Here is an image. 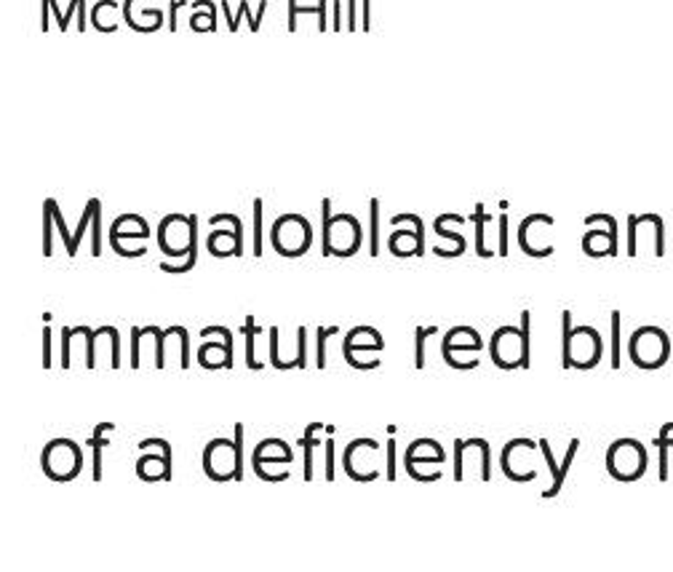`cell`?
<instances>
[{"label": "cell", "mask_w": 673, "mask_h": 572, "mask_svg": "<svg viewBox=\"0 0 673 572\" xmlns=\"http://www.w3.org/2000/svg\"><path fill=\"white\" fill-rule=\"evenodd\" d=\"M313 244V227L302 214H284L273 225V246L284 257H300Z\"/></svg>", "instance_id": "1"}, {"label": "cell", "mask_w": 673, "mask_h": 572, "mask_svg": "<svg viewBox=\"0 0 673 572\" xmlns=\"http://www.w3.org/2000/svg\"><path fill=\"white\" fill-rule=\"evenodd\" d=\"M41 463L48 479H54V482H72L78 476V470L83 468L81 447L75 441L57 439V441H51L43 450Z\"/></svg>", "instance_id": "2"}, {"label": "cell", "mask_w": 673, "mask_h": 572, "mask_svg": "<svg viewBox=\"0 0 673 572\" xmlns=\"http://www.w3.org/2000/svg\"><path fill=\"white\" fill-rule=\"evenodd\" d=\"M361 249V225L353 214H337L331 217V230H329L326 241L321 246L324 257L334 254V257H350Z\"/></svg>", "instance_id": "3"}, {"label": "cell", "mask_w": 673, "mask_h": 572, "mask_svg": "<svg viewBox=\"0 0 673 572\" xmlns=\"http://www.w3.org/2000/svg\"><path fill=\"white\" fill-rule=\"evenodd\" d=\"M204 470L211 482H227L235 479L238 470V455H235V439H214L204 450Z\"/></svg>", "instance_id": "4"}, {"label": "cell", "mask_w": 673, "mask_h": 572, "mask_svg": "<svg viewBox=\"0 0 673 572\" xmlns=\"http://www.w3.org/2000/svg\"><path fill=\"white\" fill-rule=\"evenodd\" d=\"M491 361L500 369H521L524 343H521V327H503L491 337Z\"/></svg>", "instance_id": "5"}, {"label": "cell", "mask_w": 673, "mask_h": 572, "mask_svg": "<svg viewBox=\"0 0 673 572\" xmlns=\"http://www.w3.org/2000/svg\"><path fill=\"white\" fill-rule=\"evenodd\" d=\"M291 463L294 460V455L291 452H281V455H265V447L262 444H257L254 447V455H251V466H254V473L262 479V482H286L289 479V473H267L265 470V463Z\"/></svg>", "instance_id": "6"}, {"label": "cell", "mask_w": 673, "mask_h": 572, "mask_svg": "<svg viewBox=\"0 0 673 572\" xmlns=\"http://www.w3.org/2000/svg\"><path fill=\"white\" fill-rule=\"evenodd\" d=\"M361 447H371V450H380V444L374 441V439H355V441H350L347 444L345 455H342V468H345V473L353 479V482H374L380 473L377 470H371V473H358V470L353 468V452L361 450Z\"/></svg>", "instance_id": "7"}, {"label": "cell", "mask_w": 673, "mask_h": 572, "mask_svg": "<svg viewBox=\"0 0 673 572\" xmlns=\"http://www.w3.org/2000/svg\"><path fill=\"white\" fill-rule=\"evenodd\" d=\"M447 455L444 452H433V455H417V450L407 447V455H404V466H407V473L414 479V482H438L441 476H425L417 470V463H444Z\"/></svg>", "instance_id": "8"}, {"label": "cell", "mask_w": 673, "mask_h": 572, "mask_svg": "<svg viewBox=\"0 0 673 572\" xmlns=\"http://www.w3.org/2000/svg\"><path fill=\"white\" fill-rule=\"evenodd\" d=\"M318 430H324V423H310L305 428V433H302V439H300V447H302V457H305V473H302V479L305 482H310L313 479V450L318 447V444H324V439H315V433Z\"/></svg>", "instance_id": "9"}, {"label": "cell", "mask_w": 673, "mask_h": 572, "mask_svg": "<svg viewBox=\"0 0 673 572\" xmlns=\"http://www.w3.org/2000/svg\"><path fill=\"white\" fill-rule=\"evenodd\" d=\"M491 220H494V217L484 211V204H476L473 214H470V222L476 225V241H473V249H476L478 257H494V251H489V249L484 246V225L491 222Z\"/></svg>", "instance_id": "10"}, {"label": "cell", "mask_w": 673, "mask_h": 572, "mask_svg": "<svg viewBox=\"0 0 673 572\" xmlns=\"http://www.w3.org/2000/svg\"><path fill=\"white\" fill-rule=\"evenodd\" d=\"M246 337V367L260 372L262 369V361H257V334H260V327L254 321V316H246V324L241 327Z\"/></svg>", "instance_id": "11"}, {"label": "cell", "mask_w": 673, "mask_h": 572, "mask_svg": "<svg viewBox=\"0 0 673 572\" xmlns=\"http://www.w3.org/2000/svg\"><path fill=\"white\" fill-rule=\"evenodd\" d=\"M110 447V439L104 433H94L88 439V450H91V460H94V468H91V479L94 482H102V452Z\"/></svg>", "instance_id": "12"}, {"label": "cell", "mask_w": 673, "mask_h": 572, "mask_svg": "<svg viewBox=\"0 0 673 572\" xmlns=\"http://www.w3.org/2000/svg\"><path fill=\"white\" fill-rule=\"evenodd\" d=\"M369 254H380V201H369Z\"/></svg>", "instance_id": "13"}, {"label": "cell", "mask_w": 673, "mask_h": 572, "mask_svg": "<svg viewBox=\"0 0 673 572\" xmlns=\"http://www.w3.org/2000/svg\"><path fill=\"white\" fill-rule=\"evenodd\" d=\"M577 450H580V441H577V439H572L569 450H567V455H564V463H561V468H558V476L553 479L551 490L543 492V497H556V495L561 492V487H564V479H567V473H569V466H572V460H574V455H577Z\"/></svg>", "instance_id": "14"}, {"label": "cell", "mask_w": 673, "mask_h": 572, "mask_svg": "<svg viewBox=\"0 0 673 572\" xmlns=\"http://www.w3.org/2000/svg\"><path fill=\"white\" fill-rule=\"evenodd\" d=\"M572 337H574V329H572V313L569 310H564L561 313V350H564V359H561V364H564V369H572Z\"/></svg>", "instance_id": "15"}, {"label": "cell", "mask_w": 673, "mask_h": 572, "mask_svg": "<svg viewBox=\"0 0 673 572\" xmlns=\"http://www.w3.org/2000/svg\"><path fill=\"white\" fill-rule=\"evenodd\" d=\"M174 332V327H168L166 332H161L158 327H142V334H153L155 337V369H164L166 367V337Z\"/></svg>", "instance_id": "16"}, {"label": "cell", "mask_w": 673, "mask_h": 572, "mask_svg": "<svg viewBox=\"0 0 673 572\" xmlns=\"http://www.w3.org/2000/svg\"><path fill=\"white\" fill-rule=\"evenodd\" d=\"M438 332V327H417V332H414V343H417V347H414V367L417 369H425V343H428V337H433Z\"/></svg>", "instance_id": "17"}, {"label": "cell", "mask_w": 673, "mask_h": 572, "mask_svg": "<svg viewBox=\"0 0 673 572\" xmlns=\"http://www.w3.org/2000/svg\"><path fill=\"white\" fill-rule=\"evenodd\" d=\"M113 332V327H99L97 332H91L88 327H81V334H86V367L94 369V361H97V337H102V334H110Z\"/></svg>", "instance_id": "18"}, {"label": "cell", "mask_w": 673, "mask_h": 572, "mask_svg": "<svg viewBox=\"0 0 673 572\" xmlns=\"http://www.w3.org/2000/svg\"><path fill=\"white\" fill-rule=\"evenodd\" d=\"M94 206H97V198H88V204H86V209H83L81 225H78L75 236H72V244H70V249H67V254H70V257H75V251H78V244L83 241V233H86L88 222L94 220Z\"/></svg>", "instance_id": "19"}, {"label": "cell", "mask_w": 673, "mask_h": 572, "mask_svg": "<svg viewBox=\"0 0 673 572\" xmlns=\"http://www.w3.org/2000/svg\"><path fill=\"white\" fill-rule=\"evenodd\" d=\"M91 254L94 257L102 254V204H99V198H97L94 220H91Z\"/></svg>", "instance_id": "20"}, {"label": "cell", "mask_w": 673, "mask_h": 572, "mask_svg": "<svg viewBox=\"0 0 673 572\" xmlns=\"http://www.w3.org/2000/svg\"><path fill=\"white\" fill-rule=\"evenodd\" d=\"M195 263H198V227L193 230V246H190L187 260H184L182 265H168V263H164V265H161V270H166V273H187V270H193V267H195Z\"/></svg>", "instance_id": "21"}, {"label": "cell", "mask_w": 673, "mask_h": 572, "mask_svg": "<svg viewBox=\"0 0 673 572\" xmlns=\"http://www.w3.org/2000/svg\"><path fill=\"white\" fill-rule=\"evenodd\" d=\"M51 225H54V211H51V204L46 201V204H43V254H46V257H51V254H54Z\"/></svg>", "instance_id": "22"}, {"label": "cell", "mask_w": 673, "mask_h": 572, "mask_svg": "<svg viewBox=\"0 0 673 572\" xmlns=\"http://www.w3.org/2000/svg\"><path fill=\"white\" fill-rule=\"evenodd\" d=\"M654 447L660 450V482H668V450L673 447V439L671 436H657L654 439Z\"/></svg>", "instance_id": "23"}, {"label": "cell", "mask_w": 673, "mask_h": 572, "mask_svg": "<svg viewBox=\"0 0 673 572\" xmlns=\"http://www.w3.org/2000/svg\"><path fill=\"white\" fill-rule=\"evenodd\" d=\"M254 254L262 257V198H254Z\"/></svg>", "instance_id": "24"}, {"label": "cell", "mask_w": 673, "mask_h": 572, "mask_svg": "<svg viewBox=\"0 0 673 572\" xmlns=\"http://www.w3.org/2000/svg\"><path fill=\"white\" fill-rule=\"evenodd\" d=\"M593 222H607V227H609V236H612V244H609V254H617V222H614V217H609V214H588L585 217V225H593Z\"/></svg>", "instance_id": "25"}, {"label": "cell", "mask_w": 673, "mask_h": 572, "mask_svg": "<svg viewBox=\"0 0 673 572\" xmlns=\"http://www.w3.org/2000/svg\"><path fill=\"white\" fill-rule=\"evenodd\" d=\"M531 316L529 310L521 313V343H524V356H521V369H529V332H531Z\"/></svg>", "instance_id": "26"}, {"label": "cell", "mask_w": 673, "mask_h": 572, "mask_svg": "<svg viewBox=\"0 0 673 572\" xmlns=\"http://www.w3.org/2000/svg\"><path fill=\"white\" fill-rule=\"evenodd\" d=\"M388 222L390 225H404V222H407V225H414L417 227V233H420V241H422V246H425V222H422V217L409 214L407 211V214H393Z\"/></svg>", "instance_id": "27"}, {"label": "cell", "mask_w": 673, "mask_h": 572, "mask_svg": "<svg viewBox=\"0 0 673 572\" xmlns=\"http://www.w3.org/2000/svg\"><path fill=\"white\" fill-rule=\"evenodd\" d=\"M340 327H318V369H326V337L337 334Z\"/></svg>", "instance_id": "28"}, {"label": "cell", "mask_w": 673, "mask_h": 572, "mask_svg": "<svg viewBox=\"0 0 673 572\" xmlns=\"http://www.w3.org/2000/svg\"><path fill=\"white\" fill-rule=\"evenodd\" d=\"M208 222H211V225H217V222H230L233 230L238 233V249H241V254H244V225H241V220H238L235 214H214Z\"/></svg>", "instance_id": "29"}, {"label": "cell", "mask_w": 673, "mask_h": 572, "mask_svg": "<svg viewBox=\"0 0 673 572\" xmlns=\"http://www.w3.org/2000/svg\"><path fill=\"white\" fill-rule=\"evenodd\" d=\"M612 369H620V310L612 313Z\"/></svg>", "instance_id": "30"}, {"label": "cell", "mask_w": 673, "mask_h": 572, "mask_svg": "<svg viewBox=\"0 0 673 572\" xmlns=\"http://www.w3.org/2000/svg\"><path fill=\"white\" fill-rule=\"evenodd\" d=\"M235 455H238L235 482H244V426L241 423H235Z\"/></svg>", "instance_id": "31"}, {"label": "cell", "mask_w": 673, "mask_h": 572, "mask_svg": "<svg viewBox=\"0 0 673 572\" xmlns=\"http://www.w3.org/2000/svg\"><path fill=\"white\" fill-rule=\"evenodd\" d=\"M307 332L305 327L297 329V347H300V353H297V359H294V369H305L307 364Z\"/></svg>", "instance_id": "32"}, {"label": "cell", "mask_w": 673, "mask_h": 572, "mask_svg": "<svg viewBox=\"0 0 673 572\" xmlns=\"http://www.w3.org/2000/svg\"><path fill=\"white\" fill-rule=\"evenodd\" d=\"M48 204H51V211H54V220H57V227H59V233H61V241H64V246H70V244H72V233L67 230V225H64V220H61L59 206H57V201H54V198H48Z\"/></svg>", "instance_id": "33"}, {"label": "cell", "mask_w": 673, "mask_h": 572, "mask_svg": "<svg viewBox=\"0 0 673 572\" xmlns=\"http://www.w3.org/2000/svg\"><path fill=\"white\" fill-rule=\"evenodd\" d=\"M497 225H500V246H497V254H508V214H500L497 217Z\"/></svg>", "instance_id": "34"}, {"label": "cell", "mask_w": 673, "mask_h": 572, "mask_svg": "<svg viewBox=\"0 0 673 572\" xmlns=\"http://www.w3.org/2000/svg\"><path fill=\"white\" fill-rule=\"evenodd\" d=\"M142 337V327L131 329V369H139V340Z\"/></svg>", "instance_id": "35"}, {"label": "cell", "mask_w": 673, "mask_h": 572, "mask_svg": "<svg viewBox=\"0 0 673 572\" xmlns=\"http://www.w3.org/2000/svg\"><path fill=\"white\" fill-rule=\"evenodd\" d=\"M468 450L465 447V441H454V482H462L465 476H462V452Z\"/></svg>", "instance_id": "36"}, {"label": "cell", "mask_w": 673, "mask_h": 572, "mask_svg": "<svg viewBox=\"0 0 673 572\" xmlns=\"http://www.w3.org/2000/svg\"><path fill=\"white\" fill-rule=\"evenodd\" d=\"M70 340H72V329H61V369H70Z\"/></svg>", "instance_id": "37"}, {"label": "cell", "mask_w": 673, "mask_h": 572, "mask_svg": "<svg viewBox=\"0 0 673 572\" xmlns=\"http://www.w3.org/2000/svg\"><path fill=\"white\" fill-rule=\"evenodd\" d=\"M638 222H641V217H636V214H631L628 217V254L631 257H636V227H638Z\"/></svg>", "instance_id": "38"}, {"label": "cell", "mask_w": 673, "mask_h": 572, "mask_svg": "<svg viewBox=\"0 0 673 572\" xmlns=\"http://www.w3.org/2000/svg\"><path fill=\"white\" fill-rule=\"evenodd\" d=\"M324 463H326L324 479H326V482H334V441H331V439L326 441V455H324Z\"/></svg>", "instance_id": "39"}, {"label": "cell", "mask_w": 673, "mask_h": 572, "mask_svg": "<svg viewBox=\"0 0 673 572\" xmlns=\"http://www.w3.org/2000/svg\"><path fill=\"white\" fill-rule=\"evenodd\" d=\"M51 367V329L43 327V369Z\"/></svg>", "instance_id": "40"}, {"label": "cell", "mask_w": 673, "mask_h": 572, "mask_svg": "<svg viewBox=\"0 0 673 572\" xmlns=\"http://www.w3.org/2000/svg\"><path fill=\"white\" fill-rule=\"evenodd\" d=\"M396 441H388V482H396Z\"/></svg>", "instance_id": "41"}, {"label": "cell", "mask_w": 673, "mask_h": 572, "mask_svg": "<svg viewBox=\"0 0 673 572\" xmlns=\"http://www.w3.org/2000/svg\"><path fill=\"white\" fill-rule=\"evenodd\" d=\"M436 222H457V225H462V222H468L465 217H460V214H441V217H436Z\"/></svg>", "instance_id": "42"}, {"label": "cell", "mask_w": 673, "mask_h": 572, "mask_svg": "<svg viewBox=\"0 0 673 572\" xmlns=\"http://www.w3.org/2000/svg\"><path fill=\"white\" fill-rule=\"evenodd\" d=\"M673 430V423H668V426H663V430H660V436H668Z\"/></svg>", "instance_id": "43"}]
</instances>
